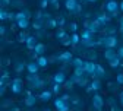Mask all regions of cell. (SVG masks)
I'll return each mask as SVG.
<instances>
[{
  "label": "cell",
  "instance_id": "obj_1",
  "mask_svg": "<svg viewBox=\"0 0 123 111\" xmlns=\"http://www.w3.org/2000/svg\"><path fill=\"white\" fill-rule=\"evenodd\" d=\"M98 41H100V45H103L104 48H114V47H117V37L116 35H105V37L100 38Z\"/></svg>",
  "mask_w": 123,
  "mask_h": 111
},
{
  "label": "cell",
  "instance_id": "obj_2",
  "mask_svg": "<svg viewBox=\"0 0 123 111\" xmlns=\"http://www.w3.org/2000/svg\"><path fill=\"white\" fill-rule=\"evenodd\" d=\"M9 86H10V91L13 93H21L22 92V86H24V82H22V79L21 77H15L12 79V81L9 82Z\"/></svg>",
  "mask_w": 123,
  "mask_h": 111
},
{
  "label": "cell",
  "instance_id": "obj_3",
  "mask_svg": "<svg viewBox=\"0 0 123 111\" xmlns=\"http://www.w3.org/2000/svg\"><path fill=\"white\" fill-rule=\"evenodd\" d=\"M54 107H56V110H57V111H70L69 101H65L62 97L54 99Z\"/></svg>",
  "mask_w": 123,
  "mask_h": 111
},
{
  "label": "cell",
  "instance_id": "obj_4",
  "mask_svg": "<svg viewBox=\"0 0 123 111\" xmlns=\"http://www.w3.org/2000/svg\"><path fill=\"white\" fill-rule=\"evenodd\" d=\"M84 70H85V73H86L88 76H92V77H95V70H97V63H94V61H91V60L85 61V64H84Z\"/></svg>",
  "mask_w": 123,
  "mask_h": 111
},
{
  "label": "cell",
  "instance_id": "obj_5",
  "mask_svg": "<svg viewBox=\"0 0 123 111\" xmlns=\"http://www.w3.org/2000/svg\"><path fill=\"white\" fill-rule=\"evenodd\" d=\"M84 26L86 28V29H89L91 31V32H98V31L101 29V23L95 19V21H85L84 22Z\"/></svg>",
  "mask_w": 123,
  "mask_h": 111
},
{
  "label": "cell",
  "instance_id": "obj_6",
  "mask_svg": "<svg viewBox=\"0 0 123 111\" xmlns=\"http://www.w3.org/2000/svg\"><path fill=\"white\" fill-rule=\"evenodd\" d=\"M92 107H94L97 111H101V108L104 107V98L100 93H95L94 97H92Z\"/></svg>",
  "mask_w": 123,
  "mask_h": 111
},
{
  "label": "cell",
  "instance_id": "obj_7",
  "mask_svg": "<svg viewBox=\"0 0 123 111\" xmlns=\"http://www.w3.org/2000/svg\"><path fill=\"white\" fill-rule=\"evenodd\" d=\"M120 9V3H117L116 0H107L105 3V10L109 13H113V12H117Z\"/></svg>",
  "mask_w": 123,
  "mask_h": 111
},
{
  "label": "cell",
  "instance_id": "obj_8",
  "mask_svg": "<svg viewBox=\"0 0 123 111\" xmlns=\"http://www.w3.org/2000/svg\"><path fill=\"white\" fill-rule=\"evenodd\" d=\"M92 37H94V32H91L89 29H86V28H85V29L82 31V32H81V41H82V44L85 45L86 42L92 41V40H94Z\"/></svg>",
  "mask_w": 123,
  "mask_h": 111
},
{
  "label": "cell",
  "instance_id": "obj_9",
  "mask_svg": "<svg viewBox=\"0 0 123 111\" xmlns=\"http://www.w3.org/2000/svg\"><path fill=\"white\" fill-rule=\"evenodd\" d=\"M32 51H34L32 57H34V58L37 60V58H38L40 56H43V54H44V51H45V45H44L43 42H38V44L35 45V48H34Z\"/></svg>",
  "mask_w": 123,
  "mask_h": 111
},
{
  "label": "cell",
  "instance_id": "obj_10",
  "mask_svg": "<svg viewBox=\"0 0 123 111\" xmlns=\"http://www.w3.org/2000/svg\"><path fill=\"white\" fill-rule=\"evenodd\" d=\"M101 89V81L98 77H94V81L89 83V86H86V92H91V91H100Z\"/></svg>",
  "mask_w": 123,
  "mask_h": 111
},
{
  "label": "cell",
  "instance_id": "obj_11",
  "mask_svg": "<svg viewBox=\"0 0 123 111\" xmlns=\"http://www.w3.org/2000/svg\"><path fill=\"white\" fill-rule=\"evenodd\" d=\"M53 82L54 83H62L63 85L66 82V73L65 72H57L54 76H53Z\"/></svg>",
  "mask_w": 123,
  "mask_h": 111
},
{
  "label": "cell",
  "instance_id": "obj_12",
  "mask_svg": "<svg viewBox=\"0 0 123 111\" xmlns=\"http://www.w3.org/2000/svg\"><path fill=\"white\" fill-rule=\"evenodd\" d=\"M57 58H59V61H65V63H70V61L73 60V54H72L70 51H65V53H62V54H59V56H57Z\"/></svg>",
  "mask_w": 123,
  "mask_h": 111
},
{
  "label": "cell",
  "instance_id": "obj_13",
  "mask_svg": "<svg viewBox=\"0 0 123 111\" xmlns=\"http://www.w3.org/2000/svg\"><path fill=\"white\" fill-rule=\"evenodd\" d=\"M40 69H41V67H40V64L37 63V60H35V61H29L28 64H26V70H28V73H38Z\"/></svg>",
  "mask_w": 123,
  "mask_h": 111
},
{
  "label": "cell",
  "instance_id": "obj_14",
  "mask_svg": "<svg viewBox=\"0 0 123 111\" xmlns=\"http://www.w3.org/2000/svg\"><path fill=\"white\" fill-rule=\"evenodd\" d=\"M37 99H38V98L35 97V95H32V93H29V92H28V97L25 98L24 102H25L26 107H34V105L37 104Z\"/></svg>",
  "mask_w": 123,
  "mask_h": 111
},
{
  "label": "cell",
  "instance_id": "obj_15",
  "mask_svg": "<svg viewBox=\"0 0 123 111\" xmlns=\"http://www.w3.org/2000/svg\"><path fill=\"white\" fill-rule=\"evenodd\" d=\"M25 44H26V47H28V50H34L35 45L38 44V42H37V37H35V35H29Z\"/></svg>",
  "mask_w": 123,
  "mask_h": 111
},
{
  "label": "cell",
  "instance_id": "obj_16",
  "mask_svg": "<svg viewBox=\"0 0 123 111\" xmlns=\"http://www.w3.org/2000/svg\"><path fill=\"white\" fill-rule=\"evenodd\" d=\"M117 56V51L114 50V48H105L104 50V58L107 60V61H110L111 58H114Z\"/></svg>",
  "mask_w": 123,
  "mask_h": 111
},
{
  "label": "cell",
  "instance_id": "obj_17",
  "mask_svg": "<svg viewBox=\"0 0 123 111\" xmlns=\"http://www.w3.org/2000/svg\"><path fill=\"white\" fill-rule=\"evenodd\" d=\"M78 2L76 0H66L65 2V7L68 9V10H70V12H75L76 10V7H78Z\"/></svg>",
  "mask_w": 123,
  "mask_h": 111
},
{
  "label": "cell",
  "instance_id": "obj_18",
  "mask_svg": "<svg viewBox=\"0 0 123 111\" xmlns=\"http://www.w3.org/2000/svg\"><path fill=\"white\" fill-rule=\"evenodd\" d=\"M51 97H53V91H44V92H41V95H40L38 98H40L43 102H47V101L51 99Z\"/></svg>",
  "mask_w": 123,
  "mask_h": 111
},
{
  "label": "cell",
  "instance_id": "obj_19",
  "mask_svg": "<svg viewBox=\"0 0 123 111\" xmlns=\"http://www.w3.org/2000/svg\"><path fill=\"white\" fill-rule=\"evenodd\" d=\"M37 63L40 64V67H41V69H44V67H47V66H49L50 60H49L47 57H44V56H40V57L37 58Z\"/></svg>",
  "mask_w": 123,
  "mask_h": 111
},
{
  "label": "cell",
  "instance_id": "obj_20",
  "mask_svg": "<svg viewBox=\"0 0 123 111\" xmlns=\"http://www.w3.org/2000/svg\"><path fill=\"white\" fill-rule=\"evenodd\" d=\"M97 21L101 23V26H105V25H107V22L110 21V16H107V15L101 13V15H98V16H97Z\"/></svg>",
  "mask_w": 123,
  "mask_h": 111
},
{
  "label": "cell",
  "instance_id": "obj_21",
  "mask_svg": "<svg viewBox=\"0 0 123 111\" xmlns=\"http://www.w3.org/2000/svg\"><path fill=\"white\" fill-rule=\"evenodd\" d=\"M45 26H47V28H50V29H54V28H57V26H59V22H57L56 19L50 18V19H47V21H45Z\"/></svg>",
  "mask_w": 123,
  "mask_h": 111
},
{
  "label": "cell",
  "instance_id": "obj_22",
  "mask_svg": "<svg viewBox=\"0 0 123 111\" xmlns=\"http://www.w3.org/2000/svg\"><path fill=\"white\" fill-rule=\"evenodd\" d=\"M109 64H110V67H119V66L122 64V58H120L119 56H116L114 58H111V60L109 61Z\"/></svg>",
  "mask_w": 123,
  "mask_h": 111
},
{
  "label": "cell",
  "instance_id": "obj_23",
  "mask_svg": "<svg viewBox=\"0 0 123 111\" xmlns=\"http://www.w3.org/2000/svg\"><path fill=\"white\" fill-rule=\"evenodd\" d=\"M75 82L78 83L79 86H86L88 85V79H86V76H81V77H76L75 76Z\"/></svg>",
  "mask_w": 123,
  "mask_h": 111
},
{
  "label": "cell",
  "instance_id": "obj_24",
  "mask_svg": "<svg viewBox=\"0 0 123 111\" xmlns=\"http://www.w3.org/2000/svg\"><path fill=\"white\" fill-rule=\"evenodd\" d=\"M16 23H18V26H19L21 29H26V28L29 26V19H28V18H24V19H21V21H16Z\"/></svg>",
  "mask_w": 123,
  "mask_h": 111
},
{
  "label": "cell",
  "instance_id": "obj_25",
  "mask_svg": "<svg viewBox=\"0 0 123 111\" xmlns=\"http://www.w3.org/2000/svg\"><path fill=\"white\" fill-rule=\"evenodd\" d=\"M70 63H72V66H73V67H84V64H85V61H84L82 58H79V57L73 58Z\"/></svg>",
  "mask_w": 123,
  "mask_h": 111
},
{
  "label": "cell",
  "instance_id": "obj_26",
  "mask_svg": "<svg viewBox=\"0 0 123 111\" xmlns=\"http://www.w3.org/2000/svg\"><path fill=\"white\" fill-rule=\"evenodd\" d=\"M105 76V70H104V67L101 66V64H97V70H95V77H104Z\"/></svg>",
  "mask_w": 123,
  "mask_h": 111
},
{
  "label": "cell",
  "instance_id": "obj_27",
  "mask_svg": "<svg viewBox=\"0 0 123 111\" xmlns=\"http://www.w3.org/2000/svg\"><path fill=\"white\" fill-rule=\"evenodd\" d=\"M70 41H72V45H76V44H79L81 42V35L78 32H73L70 35Z\"/></svg>",
  "mask_w": 123,
  "mask_h": 111
},
{
  "label": "cell",
  "instance_id": "obj_28",
  "mask_svg": "<svg viewBox=\"0 0 123 111\" xmlns=\"http://www.w3.org/2000/svg\"><path fill=\"white\" fill-rule=\"evenodd\" d=\"M86 73H85V70H84V67H75L73 69V76H76V77H81V76H85Z\"/></svg>",
  "mask_w": 123,
  "mask_h": 111
},
{
  "label": "cell",
  "instance_id": "obj_29",
  "mask_svg": "<svg viewBox=\"0 0 123 111\" xmlns=\"http://www.w3.org/2000/svg\"><path fill=\"white\" fill-rule=\"evenodd\" d=\"M66 37H68L66 31H65V29H62V28H60V29L57 31V32H56V38H57V40H60V41L63 40V38H66Z\"/></svg>",
  "mask_w": 123,
  "mask_h": 111
},
{
  "label": "cell",
  "instance_id": "obj_30",
  "mask_svg": "<svg viewBox=\"0 0 123 111\" xmlns=\"http://www.w3.org/2000/svg\"><path fill=\"white\" fill-rule=\"evenodd\" d=\"M75 83H76V82H75V76H72V79H66V82H65V88H66V89H72Z\"/></svg>",
  "mask_w": 123,
  "mask_h": 111
},
{
  "label": "cell",
  "instance_id": "obj_31",
  "mask_svg": "<svg viewBox=\"0 0 123 111\" xmlns=\"http://www.w3.org/2000/svg\"><path fill=\"white\" fill-rule=\"evenodd\" d=\"M24 31H25V29H22V32H19V35H18V41H19V42H26V40H28V37H29L26 32H24Z\"/></svg>",
  "mask_w": 123,
  "mask_h": 111
},
{
  "label": "cell",
  "instance_id": "obj_32",
  "mask_svg": "<svg viewBox=\"0 0 123 111\" xmlns=\"http://www.w3.org/2000/svg\"><path fill=\"white\" fill-rule=\"evenodd\" d=\"M25 67H26V66H25V63H24V61H18L16 64H15V70H16L18 73H21Z\"/></svg>",
  "mask_w": 123,
  "mask_h": 111
},
{
  "label": "cell",
  "instance_id": "obj_33",
  "mask_svg": "<svg viewBox=\"0 0 123 111\" xmlns=\"http://www.w3.org/2000/svg\"><path fill=\"white\" fill-rule=\"evenodd\" d=\"M86 57H88V60L94 61V60L97 58V53H95V50H89V51L86 53Z\"/></svg>",
  "mask_w": 123,
  "mask_h": 111
},
{
  "label": "cell",
  "instance_id": "obj_34",
  "mask_svg": "<svg viewBox=\"0 0 123 111\" xmlns=\"http://www.w3.org/2000/svg\"><path fill=\"white\" fill-rule=\"evenodd\" d=\"M7 16H9V12H6L5 7H2V9H0V21H6Z\"/></svg>",
  "mask_w": 123,
  "mask_h": 111
},
{
  "label": "cell",
  "instance_id": "obj_35",
  "mask_svg": "<svg viewBox=\"0 0 123 111\" xmlns=\"http://www.w3.org/2000/svg\"><path fill=\"white\" fill-rule=\"evenodd\" d=\"M43 25H44L43 22H40V21H34V23H32V28H34V29H37V31H40V29L43 28Z\"/></svg>",
  "mask_w": 123,
  "mask_h": 111
},
{
  "label": "cell",
  "instance_id": "obj_36",
  "mask_svg": "<svg viewBox=\"0 0 123 111\" xmlns=\"http://www.w3.org/2000/svg\"><path fill=\"white\" fill-rule=\"evenodd\" d=\"M60 91H62V83H54V85H53V93L57 95Z\"/></svg>",
  "mask_w": 123,
  "mask_h": 111
},
{
  "label": "cell",
  "instance_id": "obj_37",
  "mask_svg": "<svg viewBox=\"0 0 123 111\" xmlns=\"http://www.w3.org/2000/svg\"><path fill=\"white\" fill-rule=\"evenodd\" d=\"M116 82H117V85H123V73H119L116 76Z\"/></svg>",
  "mask_w": 123,
  "mask_h": 111
},
{
  "label": "cell",
  "instance_id": "obj_38",
  "mask_svg": "<svg viewBox=\"0 0 123 111\" xmlns=\"http://www.w3.org/2000/svg\"><path fill=\"white\" fill-rule=\"evenodd\" d=\"M69 29L72 31V34H73V32H76V31H78V23H75V22H72V23L69 25Z\"/></svg>",
  "mask_w": 123,
  "mask_h": 111
},
{
  "label": "cell",
  "instance_id": "obj_39",
  "mask_svg": "<svg viewBox=\"0 0 123 111\" xmlns=\"http://www.w3.org/2000/svg\"><path fill=\"white\" fill-rule=\"evenodd\" d=\"M49 3H50V0H41V2H40V7L41 9H45V7L49 6Z\"/></svg>",
  "mask_w": 123,
  "mask_h": 111
},
{
  "label": "cell",
  "instance_id": "obj_40",
  "mask_svg": "<svg viewBox=\"0 0 123 111\" xmlns=\"http://www.w3.org/2000/svg\"><path fill=\"white\" fill-rule=\"evenodd\" d=\"M0 5H2V7H6V6L12 5V0H0Z\"/></svg>",
  "mask_w": 123,
  "mask_h": 111
},
{
  "label": "cell",
  "instance_id": "obj_41",
  "mask_svg": "<svg viewBox=\"0 0 123 111\" xmlns=\"http://www.w3.org/2000/svg\"><path fill=\"white\" fill-rule=\"evenodd\" d=\"M119 29H120V32H122V35H123V16H120L119 18Z\"/></svg>",
  "mask_w": 123,
  "mask_h": 111
},
{
  "label": "cell",
  "instance_id": "obj_42",
  "mask_svg": "<svg viewBox=\"0 0 123 111\" xmlns=\"http://www.w3.org/2000/svg\"><path fill=\"white\" fill-rule=\"evenodd\" d=\"M50 3L53 5L54 9H59V0H50Z\"/></svg>",
  "mask_w": 123,
  "mask_h": 111
},
{
  "label": "cell",
  "instance_id": "obj_43",
  "mask_svg": "<svg viewBox=\"0 0 123 111\" xmlns=\"http://www.w3.org/2000/svg\"><path fill=\"white\" fill-rule=\"evenodd\" d=\"M117 56H119V57H120V58L123 60V45H122V47H120V48L117 50Z\"/></svg>",
  "mask_w": 123,
  "mask_h": 111
},
{
  "label": "cell",
  "instance_id": "obj_44",
  "mask_svg": "<svg viewBox=\"0 0 123 111\" xmlns=\"http://www.w3.org/2000/svg\"><path fill=\"white\" fill-rule=\"evenodd\" d=\"M57 22H59V26H63L66 21H65V18H59V19H57Z\"/></svg>",
  "mask_w": 123,
  "mask_h": 111
},
{
  "label": "cell",
  "instance_id": "obj_45",
  "mask_svg": "<svg viewBox=\"0 0 123 111\" xmlns=\"http://www.w3.org/2000/svg\"><path fill=\"white\" fill-rule=\"evenodd\" d=\"M5 34H6V28L5 26H0V35L5 37Z\"/></svg>",
  "mask_w": 123,
  "mask_h": 111
},
{
  "label": "cell",
  "instance_id": "obj_46",
  "mask_svg": "<svg viewBox=\"0 0 123 111\" xmlns=\"http://www.w3.org/2000/svg\"><path fill=\"white\" fill-rule=\"evenodd\" d=\"M62 98H63L65 101H69V99H70V95H69V93H65V95H62Z\"/></svg>",
  "mask_w": 123,
  "mask_h": 111
},
{
  "label": "cell",
  "instance_id": "obj_47",
  "mask_svg": "<svg viewBox=\"0 0 123 111\" xmlns=\"http://www.w3.org/2000/svg\"><path fill=\"white\" fill-rule=\"evenodd\" d=\"M5 91H6V85H3L2 88H0V93H2V95H5Z\"/></svg>",
  "mask_w": 123,
  "mask_h": 111
},
{
  "label": "cell",
  "instance_id": "obj_48",
  "mask_svg": "<svg viewBox=\"0 0 123 111\" xmlns=\"http://www.w3.org/2000/svg\"><path fill=\"white\" fill-rule=\"evenodd\" d=\"M119 101H120V104L123 105V92H120V97H119Z\"/></svg>",
  "mask_w": 123,
  "mask_h": 111
},
{
  "label": "cell",
  "instance_id": "obj_49",
  "mask_svg": "<svg viewBox=\"0 0 123 111\" xmlns=\"http://www.w3.org/2000/svg\"><path fill=\"white\" fill-rule=\"evenodd\" d=\"M120 10L123 12V2H120Z\"/></svg>",
  "mask_w": 123,
  "mask_h": 111
},
{
  "label": "cell",
  "instance_id": "obj_50",
  "mask_svg": "<svg viewBox=\"0 0 123 111\" xmlns=\"http://www.w3.org/2000/svg\"><path fill=\"white\" fill-rule=\"evenodd\" d=\"M88 2H89V3H95V2H97V0H88Z\"/></svg>",
  "mask_w": 123,
  "mask_h": 111
},
{
  "label": "cell",
  "instance_id": "obj_51",
  "mask_svg": "<svg viewBox=\"0 0 123 111\" xmlns=\"http://www.w3.org/2000/svg\"><path fill=\"white\" fill-rule=\"evenodd\" d=\"M75 111H81V110H75Z\"/></svg>",
  "mask_w": 123,
  "mask_h": 111
},
{
  "label": "cell",
  "instance_id": "obj_52",
  "mask_svg": "<svg viewBox=\"0 0 123 111\" xmlns=\"http://www.w3.org/2000/svg\"><path fill=\"white\" fill-rule=\"evenodd\" d=\"M6 111H12V110H6Z\"/></svg>",
  "mask_w": 123,
  "mask_h": 111
},
{
  "label": "cell",
  "instance_id": "obj_53",
  "mask_svg": "<svg viewBox=\"0 0 123 111\" xmlns=\"http://www.w3.org/2000/svg\"><path fill=\"white\" fill-rule=\"evenodd\" d=\"M45 111H49V110H45Z\"/></svg>",
  "mask_w": 123,
  "mask_h": 111
}]
</instances>
